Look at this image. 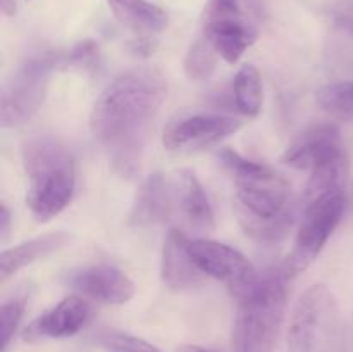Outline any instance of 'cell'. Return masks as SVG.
Segmentation results:
<instances>
[{
    "label": "cell",
    "mask_w": 353,
    "mask_h": 352,
    "mask_svg": "<svg viewBox=\"0 0 353 352\" xmlns=\"http://www.w3.org/2000/svg\"><path fill=\"white\" fill-rule=\"evenodd\" d=\"M71 242L68 231H52L6 248L0 255V282H7L19 269L55 254Z\"/></svg>",
    "instance_id": "18"
},
{
    "label": "cell",
    "mask_w": 353,
    "mask_h": 352,
    "mask_svg": "<svg viewBox=\"0 0 353 352\" xmlns=\"http://www.w3.org/2000/svg\"><path fill=\"white\" fill-rule=\"evenodd\" d=\"M24 309H26V300L24 299H10L2 304L0 317H2V347L9 345L10 338L16 333L21 320H23Z\"/></svg>",
    "instance_id": "25"
},
{
    "label": "cell",
    "mask_w": 353,
    "mask_h": 352,
    "mask_svg": "<svg viewBox=\"0 0 353 352\" xmlns=\"http://www.w3.org/2000/svg\"><path fill=\"white\" fill-rule=\"evenodd\" d=\"M57 66H61V57L43 55L30 59L12 72L3 85L0 99L3 128L21 126L40 110L47 97L50 75Z\"/></svg>",
    "instance_id": "6"
},
{
    "label": "cell",
    "mask_w": 353,
    "mask_h": 352,
    "mask_svg": "<svg viewBox=\"0 0 353 352\" xmlns=\"http://www.w3.org/2000/svg\"><path fill=\"white\" fill-rule=\"evenodd\" d=\"M345 213V193L324 197L303 207V221L295 237L292 252L283 262L286 276L305 271L323 252L324 245L340 224Z\"/></svg>",
    "instance_id": "7"
},
{
    "label": "cell",
    "mask_w": 353,
    "mask_h": 352,
    "mask_svg": "<svg viewBox=\"0 0 353 352\" xmlns=\"http://www.w3.org/2000/svg\"><path fill=\"white\" fill-rule=\"evenodd\" d=\"M107 3L114 17L143 45H150L169 24L168 12L148 0H107Z\"/></svg>",
    "instance_id": "17"
},
{
    "label": "cell",
    "mask_w": 353,
    "mask_h": 352,
    "mask_svg": "<svg viewBox=\"0 0 353 352\" xmlns=\"http://www.w3.org/2000/svg\"><path fill=\"white\" fill-rule=\"evenodd\" d=\"M217 59L219 55L214 50L212 45L203 37L196 38L186 52L185 62H183L186 76L192 81H207L216 71Z\"/></svg>",
    "instance_id": "22"
},
{
    "label": "cell",
    "mask_w": 353,
    "mask_h": 352,
    "mask_svg": "<svg viewBox=\"0 0 353 352\" xmlns=\"http://www.w3.org/2000/svg\"><path fill=\"white\" fill-rule=\"evenodd\" d=\"M99 59V47L93 41H83L76 45L65 57H61V66H71L78 69H95Z\"/></svg>",
    "instance_id": "26"
},
{
    "label": "cell",
    "mask_w": 353,
    "mask_h": 352,
    "mask_svg": "<svg viewBox=\"0 0 353 352\" xmlns=\"http://www.w3.org/2000/svg\"><path fill=\"white\" fill-rule=\"evenodd\" d=\"M174 352H216L214 349L203 347L199 344H181L174 349Z\"/></svg>",
    "instance_id": "28"
},
{
    "label": "cell",
    "mask_w": 353,
    "mask_h": 352,
    "mask_svg": "<svg viewBox=\"0 0 353 352\" xmlns=\"http://www.w3.org/2000/svg\"><path fill=\"white\" fill-rule=\"evenodd\" d=\"M174 204H178L179 213L186 223L196 231H212L216 226V216L210 206V200L203 190L202 183L195 173L190 169H181L176 173L172 182Z\"/></svg>",
    "instance_id": "16"
},
{
    "label": "cell",
    "mask_w": 353,
    "mask_h": 352,
    "mask_svg": "<svg viewBox=\"0 0 353 352\" xmlns=\"http://www.w3.org/2000/svg\"><path fill=\"white\" fill-rule=\"evenodd\" d=\"M343 141L336 124L324 123L307 128L283 154L281 161L293 169H312L334 152L341 150Z\"/></svg>",
    "instance_id": "13"
},
{
    "label": "cell",
    "mask_w": 353,
    "mask_h": 352,
    "mask_svg": "<svg viewBox=\"0 0 353 352\" xmlns=\"http://www.w3.org/2000/svg\"><path fill=\"white\" fill-rule=\"evenodd\" d=\"M350 171V162L345 148L321 161L310 169L309 182L303 190V207L317 202L324 197L343 193Z\"/></svg>",
    "instance_id": "19"
},
{
    "label": "cell",
    "mask_w": 353,
    "mask_h": 352,
    "mask_svg": "<svg viewBox=\"0 0 353 352\" xmlns=\"http://www.w3.org/2000/svg\"><path fill=\"white\" fill-rule=\"evenodd\" d=\"M333 21L341 31L353 38V2H341L333 9Z\"/></svg>",
    "instance_id": "27"
},
{
    "label": "cell",
    "mask_w": 353,
    "mask_h": 352,
    "mask_svg": "<svg viewBox=\"0 0 353 352\" xmlns=\"http://www.w3.org/2000/svg\"><path fill=\"white\" fill-rule=\"evenodd\" d=\"M203 273L188 251V238L183 231L171 228L165 235L161 259L162 283L172 292H185L203 282Z\"/></svg>",
    "instance_id": "14"
},
{
    "label": "cell",
    "mask_w": 353,
    "mask_h": 352,
    "mask_svg": "<svg viewBox=\"0 0 353 352\" xmlns=\"http://www.w3.org/2000/svg\"><path fill=\"white\" fill-rule=\"evenodd\" d=\"M100 344L107 352H162L150 342L123 331H107Z\"/></svg>",
    "instance_id": "24"
},
{
    "label": "cell",
    "mask_w": 353,
    "mask_h": 352,
    "mask_svg": "<svg viewBox=\"0 0 353 352\" xmlns=\"http://www.w3.org/2000/svg\"><path fill=\"white\" fill-rule=\"evenodd\" d=\"M340 309L323 283L309 286L295 302L290 316L288 352H333L340 338Z\"/></svg>",
    "instance_id": "4"
},
{
    "label": "cell",
    "mask_w": 353,
    "mask_h": 352,
    "mask_svg": "<svg viewBox=\"0 0 353 352\" xmlns=\"http://www.w3.org/2000/svg\"><path fill=\"white\" fill-rule=\"evenodd\" d=\"M9 223H10V213L7 209L6 204H2V213H0V231H2V237H6L7 231H9Z\"/></svg>",
    "instance_id": "29"
},
{
    "label": "cell",
    "mask_w": 353,
    "mask_h": 352,
    "mask_svg": "<svg viewBox=\"0 0 353 352\" xmlns=\"http://www.w3.org/2000/svg\"><path fill=\"white\" fill-rule=\"evenodd\" d=\"M172 207H174L172 183H169L161 173H154L141 182L134 195L128 223L134 228L155 226L164 223L171 216Z\"/></svg>",
    "instance_id": "15"
},
{
    "label": "cell",
    "mask_w": 353,
    "mask_h": 352,
    "mask_svg": "<svg viewBox=\"0 0 353 352\" xmlns=\"http://www.w3.org/2000/svg\"><path fill=\"white\" fill-rule=\"evenodd\" d=\"M69 283L86 299L110 306L130 302L137 292L133 280L110 264H95L78 269L69 276Z\"/></svg>",
    "instance_id": "11"
},
{
    "label": "cell",
    "mask_w": 353,
    "mask_h": 352,
    "mask_svg": "<svg viewBox=\"0 0 353 352\" xmlns=\"http://www.w3.org/2000/svg\"><path fill=\"white\" fill-rule=\"evenodd\" d=\"M26 206L38 223H47L71 204L76 190V164L61 140L40 135L23 148Z\"/></svg>",
    "instance_id": "2"
},
{
    "label": "cell",
    "mask_w": 353,
    "mask_h": 352,
    "mask_svg": "<svg viewBox=\"0 0 353 352\" xmlns=\"http://www.w3.org/2000/svg\"><path fill=\"white\" fill-rule=\"evenodd\" d=\"M0 7H2V14L7 17H12L17 10L16 0H0Z\"/></svg>",
    "instance_id": "30"
},
{
    "label": "cell",
    "mask_w": 353,
    "mask_h": 352,
    "mask_svg": "<svg viewBox=\"0 0 353 352\" xmlns=\"http://www.w3.org/2000/svg\"><path fill=\"white\" fill-rule=\"evenodd\" d=\"M188 251L203 275L223 282L236 300L250 295L261 280L250 259L223 242L195 238L188 240Z\"/></svg>",
    "instance_id": "9"
},
{
    "label": "cell",
    "mask_w": 353,
    "mask_h": 352,
    "mask_svg": "<svg viewBox=\"0 0 353 352\" xmlns=\"http://www.w3.org/2000/svg\"><path fill=\"white\" fill-rule=\"evenodd\" d=\"M28 2H30V0H28Z\"/></svg>",
    "instance_id": "31"
},
{
    "label": "cell",
    "mask_w": 353,
    "mask_h": 352,
    "mask_svg": "<svg viewBox=\"0 0 353 352\" xmlns=\"http://www.w3.org/2000/svg\"><path fill=\"white\" fill-rule=\"evenodd\" d=\"M236 109L247 117H257L264 106V85L262 76L254 64H243L238 69L233 81Z\"/></svg>",
    "instance_id": "21"
},
{
    "label": "cell",
    "mask_w": 353,
    "mask_h": 352,
    "mask_svg": "<svg viewBox=\"0 0 353 352\" xmlns=\"http://www.w3.org/2000/svg\"><path fill=\"white\" fill-rule=\"evenodd\" d=\"M234 213L238 216V223L243 228L245 233L254 242L261 245H276L288 235L295 223V211L293 207H286L283 213L271 217H262L252 214L243 206L236 204Z\"/></svg>",
    "instance_id": "20"
},
{
    "label": "cell",
    "mask_w": 353,
    "mask_h": 352,
    "mask_svg": "<svg viewBox=\"0 0 353 352\" xmlns=\"http://www.w3.org/2000/svg\"><path fill=\"white\" fill-rule=\"evenodd\" d=\"M316 100L331 116L353 121V81L330 83L316 93Z\"/></svg>",
    "instance_id": "23"
},
{
    "label": "cell",
    "mask_w": 353,
    "mask_h": 352,
    "mask_svg": "<svg viewBox=\"0 0 353 352\" xmlns=\"http://www.w3.org/2000/svg\"><path fill=\"white\" fill-rule=\"evenodd\" d=\"M285 269L261 275L250 295L238 300L233 326V352H274L286 309Z\"/></svg>",
    "instance_id": "3"
},
{
    "label": "cell",
    "mask_w": 353,
    "mask_h": 352,
    "mask_svg": "<svg viewBox=\"0 0 353 352\" xmlns=\"http://www.w3.org/2000/svg\"><path fill=\"white\" fill-rule=\"evenodd\" d=\"M90 317L92 306L86 297L69 295L31 321L24 330V340L74 337L88 324Z\"/></svg>",
    "instance_id": "12"
},
{
    "label": "cell",
    "mask_w": 353,
    "mask_h": 352,
    "mask_svg": "<svg viewBox=\"0 0 353 352\" xmlns=\"http://www.w3.org/2000/svg\"><path fill=\"white\" fill-rule=\"evenodd\" d=\"M202 37L219 59L236 64L257 41V28L243 14L240 0H209L202 12Z\"/></svg>",
    "instance_id": "8"
},
{
    "label": "cell",
    "mask_w": 353,
    "mask_h": 352,
    "mask_svg": "<svg viewBox=\"0 0 353 352\" xmlns=\"http://www.w3.org/2000/svg\"><path fill=\"white\" fill-rule=\"evenodd\" d=\"M168 97V81L154 66H138L105 86L90 114L93 138L107 150L114 171L134 176L141 150Z\"/></svg>",
    "instance_id": "1"
},
{
    "label": "cell",
    "mask_w": 353,
    "mask_h": 352,
    "mask_svg": "<svg viewBox=\"0 0 353 352\" xmlns=\"http://www.w3.org/2000/svg\"><path fill=\"white\" fill-rule=\"evenodd\" d=\"M243 121L228 114H192L172 121L162 131L168 150H200L241 130Z\"/></svg>",
    "instance_id": "10"
},
{
    "label": "cell",
    "mask_w": 353,
    "mask_h": 352,
    "mask_svg": "<svg viewBox=\"0 0 353 352\" xmlns=\"http://www.w3.org/2000/svg\"><path fill=\"white\" fill-rule=\"evenodd\" d=\"M219 159L231 171L240 206L262 217H271L288 207L290 185L281 175L262 162L250 161L233 148L221 150Z\"/></svg>",
    "instance_id": "5"
}]
</instances>
